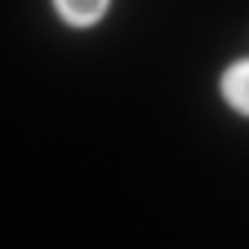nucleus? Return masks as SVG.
<instances>
[{
	"label": "nucleus",
	"mask_w": 249,
	"mask_h": 249,
	"mask_svg": "<svg viewBox=\"0 0 249 249\" xmlns=\"http://www.w3.org/2000/svg\"><path fill=\"white\" fill-rule=\"evenodd\" d=\"M223 98H227L240 116H249V58L231 62V67L223 71Z\"/></svg>",
	"instance_id": "nucleus-1"
},
{
	"label": "nucleus",
	"mask_w": 249,
	"mask_h": 249,
	"mask_svg": "<svg viewBox=\"0 0 249 249\" xmlns=\"http://www.w3.org/2000/svg\"><path fill=\"white\" fill-rule=\"evenodd\" d=\"M53 5H58V14L67 18L71 27H89V22H98L107 14L111 0H53Z\"/></svg>",
	"instance_id": "nucleus-2"
}]
</instances>
